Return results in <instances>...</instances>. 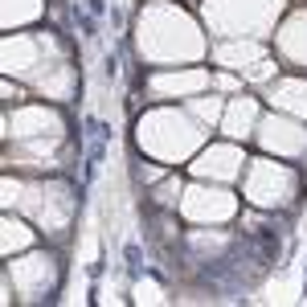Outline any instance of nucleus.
I'll return each instance as SVG.
<instances>
[{"label": "nucleus", "mask_w": 307, "mask_h": 307, "mask_svg": "<svg viewBox=\"0 0 307 307\" xmlns=\"http://www.w3.org/2000/svg\"><path fill=\"white\" fill-rule=\"evenodd\" d=\"M139 266H143V262H139V246L131 242V246H127V270H131V274H139Z\"/></svg>", "instance_id": "1"}]
</instances>
